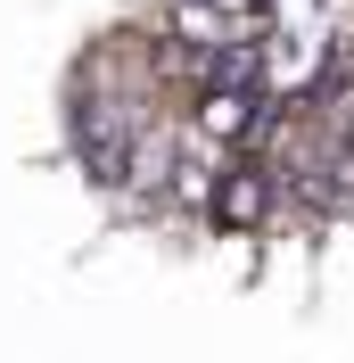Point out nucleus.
<instances>
[{
  "label": "nucleus",
  "mask_w": 354,
  "mask_h": 363,
  "mask_svg": "<svg viewBox=\"0 0 354 363\" xmlns=\"http://www.w3.org/2000/svg\"><path fill=\"white\" fill-rule=\"evenodd\" d=\"M272 206H280V182H272V165L264 157H239V165H222V182H215V215L222 231H264L272 223Z\"/></svg>",
  "instance_id": "1"
},
{
  "label": "nucleus",
  "mask_w": 354,
  "mask_h": 363,
  "mask_svg": "<svg viewBox=\"0 0 354 363\" xmlns=\"http://www.w3.org/2000/svg\"><path fill=\"white\" fill-rule=\"evenodd\" d=\"M190 133L206 140V149H256V133H264V99L256 91H198L190 99Z\"/></svg>",
  "instance_id": "2"
},
{
  "label": "nucleus",
  "mask_w": 354,
  "mask_h": 363,
  "mask_svg": "<svg viewBox=\"0 0 354 363\" xmlns=\"http://www.w3.org/2000/svg\"><path fill=\"white\" fill-rule=\"evenodd\" d=\"M338 215H354V140H338Z\"/></svg>",
  "instance_id": "3"
}]
</instances>
